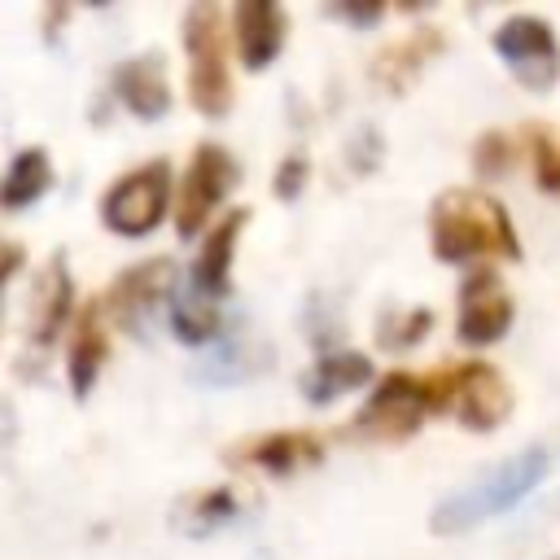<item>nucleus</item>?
<instances>
[{
  "label": "nucleus",
  "instance_id": "f257e3e1",
  "mask_svg": "<svg viewBox=\"0 0 560 560\" xmlns=\"http://www.w3.org/2000/svg\"><path fill=\"white\" fill-rule=\"evenodd\" d=\"M433 254L442 262H468V258H521L516 232L508 210L477 188H451L433 201L429 214Z\"/></svg>",
  "mask_w": 560,
  "mask_h": 560
},
{
  "label": "nucleus",
  "instance_id": "f03ea898",
  "mask_svg": "<svg viewBox=\"0 0 560 560\" xmlns=\"http://www.w3.org/2000/svg\"><path fill=\"white\" fill-rule=\"evenodd\" d=\"M551 468V455L547 446H529V451H516L512 459H503L490 477L455 490L451 499H442L433 508V534H459V529H472L477 521L486 516H499L508 508H516Z\"/></svg>",
  "mask_w": 560,
  "mask_h": 560
},
{
  "label": "nucleus",
  "instance_id": "7ed1b4c3",
  "mask_svg": "<svg viewBox=\"0 0 560 560\" xmlns=\"http://www.w3.org/2000/svg\"><path fill=\"white\" fill-rule=\"evenodd\" d=\"M429 385V402L433 411H446L455 416L459 424L486 433V429H499L512 411V389L503 381L499 368L490 363H455V368H442L433 376H424Z\"/></svg>",
  "mask_w": 560,
  "mask_h": 560
},
{
  "label": "nucleus",
  "instance_id": "20e7f679",
  "mask_svg": "<svg viewBox=\"0 0 560 560\" xmlns=\"http://www.w3.org/2000/svg\"><path fill=\"white\" fill-rule=\"evenodd\" d=\"M184 48H188V96L197 114L223 118L232 105L228 48H223V13L210 0H197L184 13Z\"/></svg>",
  "mask_w": 560,
  "mask_h": 560
},
{
  "label": "nucleus",
  "instance_id": "39448f33",
  "mask_svg": "<svg viewBox=\"0 0 560 560\" xmlns=\"http://www.w3.org/2000/svg\"><path fill=\"white\" fill-rule=\"evenodd\" d=\"M171 206V166L162 158L127 171L105 197H101V219L118 236H149Z\"/></svg>",
  "mask_w": 560,
  "mask_h": 560
},
{
  "label": "nucleus",
  "instance_id": "423d86ee",
  "mask_svg": "<svg viewBox=\"0 0 560 560\" xmlns=\"http://www.w3.org/2000/svg\"><path fill=\"white\" fill-rule=\"evenodd\" d=\"M175 280L179 271L171 258H144L114 280V289L105 293V306L118 319V328H127L131 337H149V319L179 293Z\"/></svg>",
  "mask_w": 560,
  "mask_h": 560
},
{
  "label": "nucleus",
  "instance_id": "0eeeda50",
  "mask_svg": "<svg viewBox=\"0 0 560 560\" xmlns=\"http://www.w3.org/2000/svg\"><path fill=\"white\" fill-rule=\"evenodd\" d=\"M424 411H433L429 385H424L420 376L394 372V376H385V381L372 389V398L363 402L354 429H359L363 438H376V442H398V438H407V433L420 429Z\"/></svg>",
  "mask_w": 560,
  "mask_h": 560
},
{
  "label": "nucleus",
  "instance_id": "6e6552de",
  "mask_svg": "<svg viewBox=\"0 0 560 560\" xmlns=\"http://www.w3.org/2000/svg\"><path fill=\"white\" fill-rule=\"evenodd\" d=\"M494 52H499V57L512 66V74H516L525 88H534V92L551 88L556 74H560L556 35H551V26H547L542 18H534V13H516V18L499 22V26H494Z\"/></svg>",
  "mask_w": 560,
  "mask_h": 560
},
{
  "label": "nucleus",
  "instance_id": "1a4fd4ad",
  "mask_svg": "<svg viewBox=\"0 0 560 560\" xmlns=\"http://www.w3.org/2000/svg\"><path fill=\"white\" fill-rule=\"evenodd\" d=\"M236 184V162L223 144H197L184 184H179V201H175V228L179 236H197L201 223L210 219V210L228 197V188Z\"/></svg>",
  "mask_w": 560,
  "mask_h": 560
},
{
  "label": "nucleus",
  "instance_id": "9d476101",
  "mask_svg": "<svg viewBox=\"0 0 560 560\" xmlns=\"http://www.w3.org/2000/svg\"><path fill=\"white\" fill-rule=\"evenodd\" d=\"M455 324H459V341H468V346H490L508 332L512 298L494 271H472L459 284V319Z\"/></svg>",
  "mask_w": 560,
  "mask_h": 560
},
{
  "label": "nucleus",
  "instance_id": "9b49d317",
  "mask_svg": "<svg viewBox=\"0 0 560 560\" xmlns=\"http://www.w3.org/2000/svg\"><path fill=\"white\" fill-rule=\"evenodd\" d=\"M232 31L245 70H262L284 48V9H276L271 0H241L232 9Z\"/></svg>",
  "mask_w": 560,
  "mask_h": 560
},
{
  "label": "nucleus",
  "instance_id": "f8f14e48",
  "mask_svg": "<svg viewBox=\"0 0 560 560\" xmlns=\"http://www.w3.org/2000/svg\"><path fill=\"white\" fill-rule=\"evenodd\" d=\"M114 92L122 96V105L136 118H162L166 105H171V88H166V74H162V52H144V57L122 61L114 70Z\"/></svg>",
  "mask_w": 560,
  "mask_h": 560
},
{
  "label": "nucleus",
  "instance_id": "ddd939ff",
  "mask_svg": "<svg viewBox=\"0 0 560 560\" xmlns=\"http://www.w3.org/2000/svg\"><path fill=\"white\" fill-rule=\"evenodd\" d=\"M70 315V276H66V258L52 254L39 276H35V293H31V341L44 350L57 341L61 324Z\"/></svg>",
  "mask_w": 560,
  "mask_h": 560
},
{
  "label": "nucleus",
  "instance_id": "4468645a",
  "mask_svg": "<svg viewBox=\"0 0 560 560\" xmlns=\"http://www.w3.org/2000/svg\"><path fill=\"white\" fill-rule=\"evenodd\" d=\"M372 381V359L359 350H324L306 372H302V398L306 402H332L359 385Z\"/></svg>",
  "mask_w": 560,
  "mask_h": 560
},
{
  "label": "nucleus",
  "instance_id": "2eb2a0df",
  "mask_svg": "<svg viewBox=\"0 0 560 560\" xmlns=\"http://www.w3.org/2000/svg\"><path fill=\"white\" fill-rule=\"evenodd\" d=\"M245 223V210H228L210 232H206V245L192 262V289L201 298H223L228 293V271H232V241Z\"/></svg>",
  "mask_w": 560,
  "mask_h": 560
},
{
  "label": "nucleus",
  "instance_id": "dca6fc26",
  "mask_svg": "<svg viewBox=\"0 0 560 560\" xmlns=\"http://www.w3.org/2000/svg\"><path fill=\"white\" fill-rule=\"evenodd\" d=\"M105 354H109V346H105L101 315H96V306H88V311L74 319V332H70V359H66V368H70V385H74L79 398H88V389L96 385V372H101Z\"/></svg>",
  "mask_w": 560,
  "mask_h": 560
},
{
  "label": "nucleus",
  "instance_id": "f3484780",
  "mask_svg": "<svg viewBox=\"0 0 560 560\" xmlns=\"http://www.w3.org/2000/svg\"><path fill=\"white\" fill-rule=\"evenodd\" d=\"M249 464L267 468V472H293L302 464H315L324 455V442L311 438V433H267V438H254L241 446Z\"/></svg>",
  "mask_w": 560,
  "mask_h": 560
},
{
  "label": "nucleus",
  "instance_id": "a211bd4d",
  "mask_svg": "<svg viewBox=\"0 0 560 560\" xmlns=\"http://www.w3.org/2000/svg\"><path fill=\"white\" fill-rule=\"evenodd\" d=\"M52 184V166H48V153L44 149H22L13 162H9V175H4V188H0V201L4 210H22L31 201H39Z\"/></svg>",
  "mask_w": 560,
  "mask_h": 560
},
{
  "label": "nucleus",
  "instance_id": "6ab92c4d",
  "mask_svg": "<svg viewBox=\"0 0 560 560\" xmlns=\"http://www.w3.org/2000/svg\"><path fill=\"white\" fill-rule=\"evenodd\" d=\"M171 332L184 346H206L219 332V315H214V298H201L192 284L175 293L171 302Z\"/></svg>",
  "mask_w": 560,
  "mask_h": 560
},
{
  "label": "nucleus",
  "instance_id": "aec40b11",
  "mask_svg": "<svg viewBox=\"0 0 560 560\" xmlns=\"http://www.w3.org/2000/svg\"><path fill=\"white\" fill-rule=\"evenodd\" d=\"M529 158L534 175L547 192H560V131L551 127H529Z\"/></svg>",
  "mask_w": 560,
  "mask_h": 560
},
{
  "label": "nucleus",
  "instance_id": "412c9836",
  "mask_svg": "<svg viewBox=\"0 0 560 560\" xmlns=\"http://www.w3.org/2000/svg\"><path fill=\"white\" fill-rule=\"evenodd\" d=\"M192 512H197V516H192V525H197V529H206V525L214 529L219 521H228V516L236 512V503H232L223 490H214V494H201V499L192 503Z\"/></svg>",
  "mask_w": 560,
  "mask_h": 560
},
{
  "label": "nucleus",
  "instance_id": "4be33fe9",
  "mask_svg": "<svg viewBox=\"0 0 560 560\" xmlns=\"http://www.w3.org/2000/svg\"><path fill=\"white\" fill-rule=\"evenodd\" d=\"M503 166H508L503 136H481V144H477V171L481 175H503Z\"/></svg>",
  "mask_w": 560,
  "mask_h": 560
},
{
  "label": "nucleus",
  "instance_id": "5701e85b",
  "mask_svg": "<svg viewBox=\"0 0 560 560\" xmlns=\"http://www.w3.org/2000/svg\"><path fill=\"white\" fill-rule=\"evenodd\" d=\"M302 171H306V162L302 158H289L280 171H276V197H298V188H302Z\"/></svg>",
  "mask_w": 560,
  "mask_h": 560
},
{
  "label": "nucleus",
  "instance_id": "b1692460",
  "mask_svg": "<svg viewBox=\"0 0 560 560\" xmlns=\"http://www.w3.org/2000/svg\"><path fill=\"white\" fill-rule=\"evenodd\" d=\"M332 13L346 18V22H376L381 18V4H337Z\"/></svg>",
  "mask_w": 560,
  "mask_h": 560
}]
</instances>
